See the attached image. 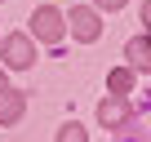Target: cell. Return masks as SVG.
<instances>
[{
  "label": "cell",
  "instance_id": "cell-1",
  "mask_svg": "<svg viewBox=\"0 0 151 142\" xmlns=\"http://www.w3.org/2000/svg\"><path fill=\"white\" fill-rule=\"evenodd\" d=\"M31 31H36L45 44H58V40L67 36V22H62V14H58L53 5H40V9L31 14Z\"/></svg>",
  "mask_w": 151,
  "mask_h": 142
},
{
  "label": "cell",
  "instance_id": "cell-2",
  "mask_svg": "<svg viewBox=\"0 0 151 142\" xmlns=\"http://www.w3.org/2000/svg\"><path fill=\"white\" fill-rule=\"evenodd\" d=\"M67 22H71V36L80 40V44H93V40L102 36L98 14H93V9H85V5H80V9H71V18H67Z\"/></svg>",
  "mask_w": 151,
  "mask_h": 142
},
{
  "label": "cell",
  "instance_id": "cell-3",
  "mask_svg": "<svg viewBox=\"0 0 151 142\" xmlns=\"http://www.w3.org/2000/svg\"><path fill=\"white\" fill-rule=\"evenodd\" d=\"M129 115H133V111H129V98H124V93H111V98L98 107V120H102L107 129H120Z\"/></svg>",
  "mask_w": 151,
  "mask_h": 142
},
{
  "label": "cell",
  "instance_id": "cell-4",
  "mask_svg": "<svg viewBox=\"0 0 151 142\" xmlns=\"http://www.w3.org/2000/svg\"><path fill=\"white\" fill-rule=\"evenodd\" d=\"M36 58H31V40L27 36H9L5 40V67H14V71H22V67H31Z\"/></svg>",
  "mask_w": 151,
  "mask_h": 142
},
{
  "label": "cell",
  "instance_id": "cell-5",
  "mask_svg": "<svg viewBox=\"0 0 151 142\" xmlns=\"http://www.w3.org/2000/svg\"><path fill=\"white\" fill-rule=\"evenodd\" d=\"M124 58H129L133 71H151V31H147V36H133V40L124 44Z\"/></svg>",
  "mask_w": 151,
  "mask_h": 142
},
{
  "label": "cell",
  "instance_id": "cell-6",
  "mask_svg": "<svg viewBox=\"0 0 151 142\" xmlns=\"http://www.w3.org/2000/svg\"><path fill=\"white\" fill-rule=\"evenodd\" d=\"M22 111H27V98H22L18 89H0V124L22 120Z\"/></svg>",
  "mask_w": 151,
  "mask_h": 142
},
{
  "label": "cell",
  "instance_id": "cell-7",
  "mask_svg": "<svg viewBox=\"0 0 151 142\" xmlns=\"http://www.w3.org/2000/svg\"><path fill=\"white\" fill-rule=\"evenodd\" d=\"M107 89L111 93H129L133 89V67H116L111 76H107Z\"/></svg>",
  "mask_w": 151,
  "mask_h": 142
},
{
  "label": "cell",
  "instance_id": "cell-8",
  "mask_svg": "<svg viewBox=\"0 0 151 142\" xmlns=\"http://www.w3.org/2000/svg\"><path fill=\"white\" fill-rule=\"evenodd\" d=\"M58 142H89V133H85V124H62V133H58Z\"/></svg>",
  "mask_w": 151,
  "mask_h": 142
},
{
  "label": "cell",
  "instance_id": "cell-9",
  "mask_svg": "<svg viewBox=\"0 0 151 142\" xmlns=\"http://www.w3.org/2000/svg\"><path fill=\"white\" fill-rule=\"evenodd\" d=\"M93 5H102V9H124V0H93Z\"/></svg>",
  "mask_w": 151,
  "mask_h": 142
},
{
  "label": "cell",
  "instance_id": "cell-10",
  "mask_svg": "<svg viewBox=\"0 0 151 142\" xmlns=\"http://www.w3.org/2000/svg\"><path fill=\"white\" fill-rule=\"evenodd\" d=\"M142 27L151 31V0H147V5H142Z\"/></svg>",
  "mask_w": 151,
  "mask_h": 142
},
{
  "label": "cell",
  "instance_id": "cell-11",
  "mask_svg": "<svg viewBox=\"0 0 151 142\" xmlns=\"http://www.w3.org/2000/svg\"><path fill=\"white\" fill-rule=\"evenodd\" d=\"M0 89H5V71H0Z\"/></svg>",
  "mask_w": 151,
  "mask_h": 142
},
{
  "label": "cell",
  "instance_id": "cell-12",
  "mask_svg": "<svg viewBox=\"0 0 151 142\" xmlns=\"http://www.w3.org/2000/svg\"><path fill=\"white\" fill-rule=\"evenodd\" d=\"M129 142H138V138H129Z\"/></svg>",
  "mask_w": 151,
  "mask_h": 142
}]
</instances>
